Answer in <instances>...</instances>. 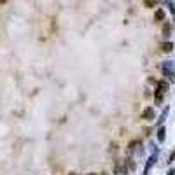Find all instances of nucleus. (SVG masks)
Masks as SVG:
<instances>
[{"label": "nucleus", "instance_id": "obj_1", "mask_svg": "<svg viewBox=\"0 0 175 175\" xmlns=\"http://www.w3.org/2000/svg\"><path fill=\"white\" fill-rule=\"evenodd\" d=\"M142 119H147V121L154 119V109H153V107L144 109V112H142Z\"/></svg>", "mask_w": 175, "mask_h": 175}, {"label": "nucleus", "instance_id": "obj_2", "mask_svg": "<svg viewBox=\"0 0 175 175\" xmlns=\"http://www.w3.org/2000/svg\"><path fill=\"white\" fill-rule=\"evenodd\" d=\"M163 19H165V12H163V9H158L156 14H154V21L160 23V21H163Z\"/></svg>", "mask_w": 175, "mask_h": 175}, {"label": "nucleus", "instance_id": "obj_3", "mask_svg": "<svg viewBox=\"0 0 175 175\" xmlns=\"http://www.w3.org/2000/svg\"><path fill=\"white\" fill-rule=\"evenodd\" d=\"M161 49H163L165 53H170V51L174 49V44H172V42H163V44H161Z\"/></svg>", "mask_w": 175, "mask_h": 175}, {"label": "nucleus", "instance_id": "obj_4", "mask_svg": "<svg viewBox=\"0 0 175 175\" xmlns=\"http://www.w3.org/2000/svg\"><path fill=\"white\" fill-rule=\"evenodd\" d=\"M165 133H167V131H165V128H160V130H158V140H160V142H163V140H165Z\"/></svg>", "mask_w": 175, "mask_h": 175}, {"label": "nucleus", "instance_id": "obj_5", "mask_svg": "<svg viewBox=\"0 0 175 175\" xmlns=\"http://www.w3.org/2000/svg\"><path fill=\"white\" fill-rule=\"evenodd\" d=\"M163 33H165V35L170 33V25H165V26H163Z\"/></svg>", "mask_w": 175, "mask_h": 175}, {"label": "nucleus", "instance_id": "obj_6", "mask_svg": "<svg viewBox=\"0 0 175 175\" xmlns=\"http://www.w3.org/2000/svg\"><path fill=\"white\" fill-rule=\"evenodd\" d=\"M144 5H147V7H153V5H154V2H151V0H147V2H144Z\"/></svg>", "mask_w": 175, "mask_h": 175}, {"label": "nucleus", "instance_id": "obj_7", "mask_svg": "<svg viewBox=\"0 0 175 175\" xmlns=\"http://www.w3.org/2000/svg\"><path fill=\"white\" fill-rule=\"evenodd\" d=\"M174 160H175V151L172 153V156H170V161H174Z\"/></svg>", "mask_w": 175, "mask_h": 175}, {"label": "nucleus", "instance_id": "obj_8", "mask_svg": "<svg viewBox=\"0 0 175 175\" xmlns=\"http://www.w3.org/2000/svg\"><path fill=\"white\" fill-rule=\"evenodd\" d=\"M88 175H96V174H88Z\"/></svg>", "mask_w": 175, "mask_h": 175}, {"label": "nucleus", "instance_id": "obj_9", "mask_svg": "<svg viewBox=\"0 0 175 175\" xmlns=\"http://www.w3.org/2000/svg\"><path fill=\"white\" fill-rule=\"evenodd\" d=\"M70 175H77V174H70Z\"/></svg>", "mask_w": 175, "mask_h": 175}]
</instances>
